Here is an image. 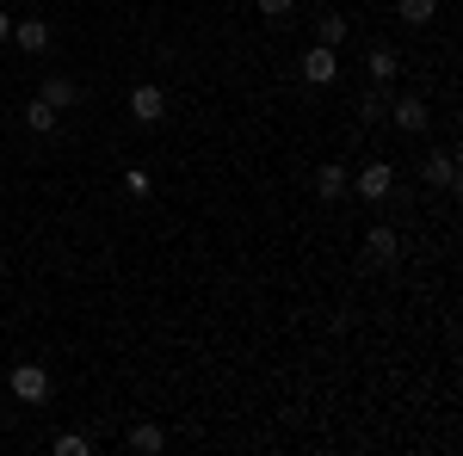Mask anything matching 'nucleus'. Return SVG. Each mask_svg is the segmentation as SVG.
I'll list each match as a JSON object with an SVG mask.
<instances>
[{"label": "nucleus", "instance_id": "nucleus-3", "mask_svg": "<svg viewBox=\"0 0 463 456\" xmlns=\"http://www.w3.org/2000/svg\"><path fill=\"white\" fill-rule=\"evenodd\" d=\"M297 74H303L309 87H334V80H340V56H334L327 43H309L303 62H297Z\"/></svg>", "mask_w": 463, "mask_h": 456}, {"label": "nucleus", "instance_id": "nucleus-19", "mask_svg": "<svg viewBox=\"0 0 463 456\" xmlns=\"http://www.w3.org/2000/svg\"><path fill=\"white\" fill-rule=\"evenodd\" d=\"M253 6H260L266 19H290V6H297V0H253Z\"/></svg>", "mask_w": 463, "mask_h": 456}, {"label": "nucleus", "instance_id": "nucleus-12", "mask_svg": "<svg viewBox=\"0 0 463 456\" xmlns=\"http://www.w3.org/2000/svg\"><path fill=\"white\" fill-rule=\"evenodd\" d=\"M346 32H353V19H340V13H321L316 19V43H327V50H340Z\"/></svg>", "mask_w": 463, "mask_h": 456}, {"label": "nucleus", "instance_id": "nucleus-17", "mask_svg": "<svg viewBox=\"0 0 463 456\" xmlns=\"http://www.w3.org/2000/svg\"><path fill=\"white\" fill-rule=\"evenodd\" d=\"M50 451H56V456H87L93 444H87V432H62V438H56Z\"/></svg>", "mask_w": 463, "mask_h": 456}, {"label": "nucleus", "instance_id": "nucleus-15", "mask_svg": "<svg viewBox=\"0 0 463 456\" xmlns=\"http://www.w3.org/2000/svg\"><path fill=\"white\" fill-rule=\"evenodd\" d=\"M56 117H62V111H50L43 99H32V106H25V124H32L37 136H50V130H56Z\"/></svg>", "mask_w": 463, "mask_h": 456}, {"label": "nucleus", "instance_id": "nucleus-7", "mask_svg": "<svg viewBox=\"0 0 463 456\" xmlns=\"http://www.w3.org/2000/svg\"><path fill=\"white\" fill-rule=\"evenodd\" d=\"M364 69H371V87H390L395 74H402V56H395L390 43H371L364 50Z\"/></svg>", "mask_w": 463, "mask_h": 456}, {"label": "nucleus", "instance_id": "nucleus-5", "mask_svg": "<svg viewBox=\"0 0 463 456\" xmlns=\"http://www.w3.org/2000/svg\"><path fill=\"white\" fill-rule=\"evenodd\" d=\"M383 117H390L402 136H420V130H427V99H420V93H402V99H395Z\"/></svg>", "mask_w": 463, "mask_h": 456}, {"label": "nucleus", "instance_id": "nucleus-1", "mask_svg": "<svg viewBox=\"0 0 463 456\" xmlns=\"http://www.w3.org/2000/svg\"><path fill=\"white\" fill-rule=\"evenodd\" d=\"M6 388H13V401H25V407H43V401H50V370H43V364H13V370H6Z\"/></svg>", "mask_w": 463, "mask_h": 456}, {"label": "nucleus", "instance_id": "nucleus-21", "mask_svg": "<svg viewBox=\"0 0 463 456\" xmlns=\"http://www.w3.org/2000/svg\"><path fill=\"white\" fill-rule=\"evenodd\" d=\"M0 407H6V395H0ZM0 420H6V414H0Z\"/></svg>", "mask_w": 463, "mask_h": 456}, {"label": "nucleus", "instance_id": "nucleus-11", "mask_svg": "<svg viewBox=\"0 0 463 456\" xmlns=\"http://www.w3.org/2000/svg\"><path fill=\"white\" fill-rule=\"evenodd\" d=\"M137 456H155V451H167V432L161 425H130V438H124Z\"/></svg>", "mask_w": 463, "mask_h": 456}, {"label": "nucleus", "instance_id": "nucleus-6", "mask_svg": "<svg viewBox=\"0 0 463 456\" xmlns=\"http://www.w3.org/2000/svg\"><path fill=\"white\" fill-rule=\"evenodd\" d=\"M13 43H19L25 56H43V50L56 43V32H50V19H13Z\"/></svg>", "mask_w": 463, "mask_h": 456}, {"label": "nucleus", "instance_id": "nucleus-13", "mask_svg": "<svg viewBox=\"0 0 463 456\" xmlns=\"http://www.w3.org/2000/svg\"><path fill=\"white\" fill-rule=\"evenodd\" d=\"M346 185H353V173H346V167H334V161L316 173V191L327 198V204H334V198H346Z\"/></svg>", "mask_w": 463, "mask_h": 456}, {"label": "nucleus", "instance_id": "nucleus-2", "mask_svg": "<svg viewBox=\"0 0 463 456\" xmlns=\"http://www.w3.org/2000/svg\"><path fill=\"white\" fill-rule=\"evenodd\" d=\"M346 191H358L364 204H383L395 191V167L390 161H364V167H353V185H346Z\"/></svg>", "mask_w": 463, "mask_h": 456}, {"label": "nucleus", "instance_id": "nucleus-10", "mask_svg": "<svg viewBox=\"0 0 463 456\" xmlns=\"http://www.w3.org/2000/svg\"><path fill=\"white\" fill-rule=\"evenodd\" d=\"M427 179L432 185H439V191H458V154H451V148H439V154H427Z\"/></svg>", "mask_w": 463, "mask_h": 456}, {"label": "nucleus", "instance_id": "nucleus-4", "mask_svg": "<svg viewBox=\"0 0 463 456\" xmlns=\"http://www.w3.org/2000/svg\"><path fill=\"white\" fill-rule=\"evenodd\" d=\"M130 117H137L143 130H155V124L167 117V93H161L155 80H143V87H130Z\"/></svg>", "mask_w": 463, "mask_h": 456}, {"label": "nucleus", "instance_id": "nucleus-8", "mask_svg": "<svg viewBox=\"0 0 463 456\" xmlns=\"http://www.w3.org/2000/svg\"><path fill=\"white\" fill-rule=\"evenodd\" d=\"M364 259H371V265H395V259H402V241H395V228H383V222H377V228L364 235Z\"/></svg>", "mask_w": 463, "mask_h": 456}, {"label": "nucleus", "instance_id": "nucleus-20", "mask_svg": "<svg viewBox=\"0 0 463 456\" xmlns=\"http://www.w3.org/2000/svg\"><path fill=\"white\" fill-rule=\"evenodd\" d=\"M6 37H13V13L0 6V43H6Z\"/></svg>", "mask_w": 463, "mask_h": 456}, {"label": "nucleus", "instance_id": "nucleus-18", "mask_svg": "<svg viewBox=\"0 0 463 456\" xmlns=\"http://www.w3.org/2000/svg\"><path fill=\"white\" fill-rule=\"evenodd\" d=\"M148 185H155V179H148L143 167H130V173H124V191H130V198H148Z\"/></svg>", "mask_w": 463, "mask_h": 456}, {"label": "nucleus", "instance_id": "nucleus-9", "mask_svg": "<svg viewBox=\"0 0 463 456\" xmlns=\"http://www.w3.org/2000/svg\"><path fill=\"white\" fill-rule=\"evenodd\" d=\"M37 99H43L50 111H69V106H80V80H69V74H50Z\"/></svg>", "mask_w": 463, "mask_h": 456}, {"label": "nucleus", "instance_id": "nucleus-14", "mask_svg": "<svg viewBox=\"0 0 463 456\" xmlns=\"http://www.w3.org/2000/svg\"><path fill=\"white\" fill-rule=\"evenodd\" d=\"M395 19L402 25H432L439 19V0H395Z\"/></svg>", "mask_w": 463, "mask_h": 456}, {"label": "nucleus", "instance_id": "nucleus-16", "mask_svg": "<svg viewBox=\"0 0 463 456\" xmlns=\"http://www.w3.org/2000/svg\"><path fill=\"white\" fill-rule=\"evenodd\" d=\"M383 111H390V99H383V87H371V93L358 99V124H377Z\"/></svg>", "mask_w": 463, "mask_h": 456}]
</instances>
